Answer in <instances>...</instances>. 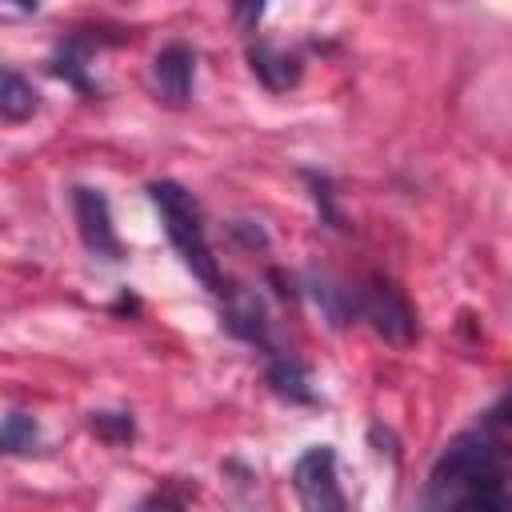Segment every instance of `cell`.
<instances>
[{
	"label": "cell",
	"instance_id": "6da1fadb",
	"mask_svg": "<svg viewBox=\"0 0 512 512\" xmlns=\"http://www.w3.org/2000/svg\"><path fill=\"white\" fill-rule=\"evenodd\" d=\"M424 512H512V460L484 448L440 452L428 472Z\"/></svg>",
	"mask_w": 512,
	"mask_h": 512
},
{
	"label": "cell",
	"instance_id": "7a4b0ae2",
	"mask_svg": "<svg viewBox=\"0 0 512 512\" xmlns=\"http://www.w3.org/2000/svg\"><path fill=\"white\" fill-rule=\"evenodd\" d=\"M152 200L160 208V220H164V232L172 240V248L180 252V260L188 264V272L208 288V292H224V276H220V264L208 248V236H204V220H200V208L192 200V192H184L176 180H156L152 188Z\"/></svg>",
	"mask_w": 512,
	"mask_h": 512
},
{
	"label": "cell",
	"instance_id": "3957f363",
	"mask_svg": "<svg viewBox=\"0 0 512 512\" xmlns=\"http://www.w3.org/2000/svg\"><path fill=\"white\" fill-rule=\"evenodd\" d=\"M292 488H296L300 512H348V500L336 476V452L328 444H316L296 460Z\"/></svg>",
	"mask_w": 512,
	"mask_h": 512
},
{
	"label": "cell",
	"instance_id": "277c9868",
	"mask_svg": "<svg viewBox=\"0 0 512 512\" xmlns=\"http://www.w3.org/2000/svg\"><path fill=\"white\" fill-rule=\"evenodd\" d=\"M360 312L372 320V328L388 340V344H412L416 340V312L412 304L404 300V292L384 280V276H372L368 288H360Z\"/></svg>",
	"mask_w": 512,
	"mask_h": 512
},
{
	"label": "cell",
	"instance_id": "5b68a950",
	"mask_svg": "<svg viewBox=\"0 0 512 512\" xmlns=\"http://www.w3.org/2000/svg\"><path fill=\"white\" fill-rule=\"evenodd\" d=\"M72 212H76V228H80V240L88 252L104 256V260H120L124 248H120V236L112 228V212H108V200L100 188H72Z\"/></svg>",
	"mask_w": 512,
	"mask_h": 512
},
{
	"label": "cell",
	"instance_id": "8992f818",
	"mask_svg": "<svg viewBox=\"0 0 512 512\" xmlns=\"http://www.w3.org/2000/svg\"><path fill=\"white\" fill-rule=\"evenodd\" d=\"M192 76H196V56H192L188 44H168V48L156 52V60H152V88H156L160 100H168L176 108L188 104Z\"/></svg>",
	"mask_w": 512,
	"mask_h": 512
},
{
	"label": "cell",
	"instance_id": "52a82bcc",
	"mask_svg": "<svg viewBox=\"0 0 512 512\" xmlns=\"http://www.w3.org/2000/svg\"><path fill=\"white\" fill-rule=\"evenodd\" d=\"M248 64H252L256 80H260L264 88H272V92H288V88H296V80H300V60H296L292 52L268 44V40H252V44H248Z\"/></svg>",
	"mask_w": 512,
	"mask_h": 512
},
{
	"label": "cell",
	"instance_id": "ba28073f",
	"mask_svg": "<svg viewBox=\"0 0 512 512\" xmlns=\"http://www.w3.org/2000/svg\"><path fill=\"white\" fill-rule=\"evenodd\" d=\"M88 52H92L88 40H64V44L56 48V56H52V72L64 76V80H68L76 92H84V96L100 92L96 80L88 76Z\"/></svg>",
	"mask_w": 512,
	"mask_h": 512
},
{
	"label": "cell",
	"instance_id": "9c48e42d",
	"mask_svg": "<svg viewBox=\"0 0 512 512\" xmlns=\"http://www.w3.org/2000/svg\"><path fill=\"white\" fill-rule=\"evenodd\" d=\"M36 104H40L36 88L16 68H4V76H0V116L8 124H20V120H28L36 112Z\"/></svg>",
	"mask_w": 512,
	"mask_h": 512
},
{
	"label": "cell",
	"instance_id": "30bf717a",
	"mask_svg": "<svg viewBox=\"0 0 512 512\" xmlns=\"http://www.w3.org/2000/svg\"><path fill=\"white\" fill-rule=\"evenodd\" d=\"M268 384H272L284 400H292V404H312V400H316L312 388H308V372H304L296 360H272Z\"/></svg>",
	"mask_w": 512,
	"mask_h": 512
},
{
	"label": "cell",
	"instance_id": "8fae6325",
	"mask_svg": "<svg viewBox=\"0 0 512 512\" xmlns=\"http://www.w3.org/2000/svg\"><path fill=\"white\" fill-rule=\"evenodd\" d=\"M36 420L24 412H8L4 416V452H28L36 448Z\"/></svg>",
	"mask_w": 512,
	"mask_h": 512
},
{
	"label": "cell",
	"instance_id": "7c38bea8",
	"mask_svg": "<svg viewBox=\"0 0 512 512\" xmlns=\"http://www.w3.org/2000/svg\"><path fill=\"white\" fill-rule=\"evenodd\" d=\"M92 428L108 440H132V416L124 412H92Z\"/></svg>",
	"mask_w": 512,
	"mask_h": 512
},
{
	"label": "cell",
	"instance_id": "4fadbf2b",
	"mask_svg": "<svg viewBox=\"0 0 512 512\" xmlns=\"http://www.w3.org/2000/svg\"><path fill=\"white\" fill-rule=\"evenodd\" d=\"M484 424H488V428H496V432L512 424V392H504V396H500V400H496V404L488 408V416H484Z\"/></svg>",
	"mask_w": 512,
	"mask_h": 512
},
{
	"label": "cell",
	"instance_id": "5bb4252c",
	"mask_svg": "<svg viewBox=\"0 0 512 512\" xmlns=\"http://www.w3.org/2000/svg\"><path fill=\"white\" fill-rule=\"evenodd\" d=\"M140 512H184V504L172 500V496H148V500L140 504Z\"/></svg>",
	"mask_w": 512,
	"mask_h": 512
},
{
	"label": "cell",
	"instance_id": "9a60e30c",
	"mask_svg": "<svg viewBox=\"0 0 512 512\" xmlns=\"http://www.w3.org/2000/svg\"><path fill=\"white\" fill-rule=\"evenodd\" d=\"M260 12H264L260 4H248V8H232V16H236V20H248V24H256V20H260Z\"/></svg>",
	"mask_w": 512,
	"mask_h": 512
}]
</instances>
